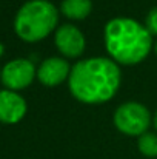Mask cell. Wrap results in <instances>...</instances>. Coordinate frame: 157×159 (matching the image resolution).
I'll return each mask as SVG.
<instances>
[{"label": "cell", "instance_id": "obj_1", "mask_svg": "<svg viewBox=\"0 0 157 159\" xmlns=\"http://www.w3.org/2000/svg\"><path fill=\"white\" fill-rule=\"evenodd\" d=\"M120 68L112 59L91 57L77 62L69 73L71 94L89 105L109 101L120 87Z\"/></svg>", "mask_w": 157, "mask_h": 159}, {"label": "cell", "instance_id": "obj_2", "mask_svg": "<svg viewBox=\"0 0 157 159\" xmlns=\"http://www.w3.org/2000/svg\"><path fill=\"white\" fill-rule=\"evenodd\" d=\"M105 47L114 62L136 65L150 54L153 36L145 25L133 19L116 17L105 26Z\"/></svg>", "mask_w": 157, "mask_h": 159}, {"label": "cell", "instance_id": "obj_3", "mask_svg": "<svg viewBox=\"0 0 157 159\" xmlns=\"http://www.w3.org/2000/svg\"><path fill=\"white\" fill-rule=\"evenodd\" d=\"M59 22V11L48 0H29L15 14L14 31L23 42L45 39Z\"/></svg>", "mask_w": 157, "mask_h": 159}, {"label": "cell", "instance_id": "obj_4", "mask_svg": "<svg viewBox=\"0 0 157 159\" xmlns=\"http://www.w3.org/2000/svg\"><path fill=\"white\" fill-rule=\"evenodd\" d=\"M150 111L139 102H125L114 113V125L128 136H140L150 127Z\"/></svg>", "mask_w": 157, "mask_h": 159}, {"label": "cell", "instance_id": "obj_5", "mask_svg": "<svg viewBox=\"0 0 157 159\" xmlns=\"http://www.w3.org/2000/svg\"><path fill=\"white\" fill-rule=\"evenodd\" d=\"M37 76L34 63L28 59H14L2 68V82L6 90L19 91L31 85Z\"/></svg>", "mask_w": 157, "mask_h": 159}, {"label": "cell", "instance_id": "obj_6", "mask_svg": "<svg viewBox=\"0 0 157 159\" xmlns=\"http://www.w3.org/2000/svg\"><path fill=\"white\" fill-rule=\"evenodd\" d=\"M55 47L66 57H79L85 50V36L72 25H62L55 31Z\"/></svg>", "mask_w": 157, "mask_h": 159}, {"label": "cell", "instance_id": "obj_7", "mask_svg": "<svg viewBox=\"0 0 157 159\" xmlns=\"http://www.w3.org/2000/svg\"><path fill=\"white\" fill-rule=\"evenodd\" d=\"M26 114L25 99L12 90H0V122L17 124Z\"/></svg>", "mask_w": 157, "mask_h": 159}, {"label": "cell", "instance_id": "obj_8", "mask_svg": "<svg viewBox=\"0 0 157 159\" xmlns=\"http://www.w3.org/2000/svg\"><path fill=\"white\" fill-rule=\"evenodd\" d=\"M69 73L71 66L65 59L50 57L40 63L37 70V79L46 87H55L66 80L69 77Z\"/></svg>", "mask_w": 157, "mask_h": 159}, {"label": "cell", "instance_id": "obj_9", "mask_svg": "<svg viewBox=\"0 0 157 159\" xmlns=\"http://www.w3.org/2000/svg\"><path fill=\"white\" fill-rule=\"evenodd\" d=\"M62 12L72 20H83L91 14V0H63L60 6Z\"/></svg>", "mask_w": 157, "mask_h": 159}, {"label": "cell", "instance_id": "obj_10", "mask_svg": "<svg viewBox=\"0 0 157 159\" xmlns=\"http://www.w3.org/2000/svg\"><path fill=\"white\" fill-rule=\"evenodd\" d=\"M139 152L146 158H156L157 156V134L154 133H143L139 136L137 141Z\"/></svg>", "mask_w": 157, "mask_h": 159}, {"label": "cell", "instance_id": "obj_11", "mask_svg": "<svg viewBox=\"0 0 157 159\" xmlns=\"http://www.w3.org/2000/svg\"><path fill=\"white\" fill-rule=\"evenodd\" d=\"M145 28L148 30V33L151 36H157V8H153L145 20Z\"/></svg>", "mask_w": 157, "mask_h": 159}, {"label": "cell", "instance_id": "obj_12", "mask_svg": "<svg viewBox=\"0 0 157 159\" xmlns=\"http://www.w3.org/2000/svg\"><path fill=\"white\" fill-rule=\"evenodd\" d=\"M153 122H154V127H156V130H157V111H156V116H154V120Z\"/></svg>", "mask_w": 157, "mask_h": 159}, {"label": "cell", "instance_id": "obj_13", "mask_svg": "<svg viewBox=\"0 0 157 159\" xmlns=\"http://www.w3.org/2000/svg\"><path fill=\"white\" fill-rule=\"evenodd\" d=\"M2 53H3V45L0 43V56H2Z\"/></svg>", "mask_w": 157, "mask_h": 159}, {"label": "cell", "instance_id": "obj_14", "mask_svg": "<svg viewBox=\"0 0 157 159\" xmlns=\"http://www.w3.org/2000/svg\"><path fill=\"white\" fill-rule=\"evenodd\" d=\"M0 79H2V68H0Z\"/></svg>", "mask_w": 157, "mask_h": 159}, {"label": "cell", "instance_id": "obj_15", "mask_svg": "<svg viewBox=\"0 0 157 159\" xmlns=\"http://www.w3.org/2000/svg\"><path fill=\"white\" fill-rule=\"evenodd\" d=\"M154 48H156V54H157V43H156V47H154Z\"/></svg>", "mask_w": 157, "mask_h": 159}]
</instances>
